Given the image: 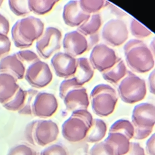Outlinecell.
<instances>
[{
  "label": "cell",
  "instance_id": "6da1fadb",
  "mask_svg": "<svg viewBox=\"0 0 155 155\" xmlns=\"http://www.w3.org/2000/svg\"><path fill=\"white\" fill-rule=\"evenodd\" d=\"M124 56L128 66L133 71L145 73L154 67V56L142 41L132 39L124 46Z\"/></svg>",
  "mask_w": 155,
  "mask_h": 155
},
{
  "label": "cell",
  "instance_id": "7a4b0ae2",
  "mask_svg": "<svg viewBox=\"0 0 155 155\" xmlns=\"http://www.w3.org/2000/svg\"><path fill=\"white\" fill-rule=\"evenodd\" d=\"M44 24L39 19L29 16L18 20L11 29V36L15 45L19 48L30 47L43 34Z\"/></svg>",
  "mask_w": 155,
  "mask_h": 155
},
{
  "label": "cell",
  "instance_id": "3957f363",
  "mask_svg": "<svg viewBox=\"0 0 155 155\" xmlns=\"http://www.w3.org/2000/svg\"><path fill=\"white\" fill-rule=\"evenodd\" d=\"M59 130L51 120H35L25 127L24 135L28 142L34 146L45 147L55 141Z\"/></svg>",
  "mask_w": 155,
  "mask_h": 155
},
{
  "label": "cell",
  "instance_id": "277c9868",
  "mask_svg": "<svg viewBox=\"0 0 155 155\" xmlns=\"http://www.w3.org/2000/svg\"><path fill=\"white\" fill-rule=\"evenodd\" d=\"M92 114L87 110H78L62 125V135L70 142H78L84 139L93 122Z\"/></svg>",
  "mask_w": 155,
  "mask_h": 155
},
{
  "label": "cell",
  "instance_id": "5b68a950",
  "mask_svg": "<svg viewBox=\"0 0 155 155\" xmlns=\"http://www.w3.org/2000/svg\"><path fill=\"white\" fill-rule=\"evenodd\" d=\"M90 97L93 111L100 117H106L112 114L118 101L116 90L105 84L96 85L91 90Z\"/></svg>",
  "mask_w": 155,
  "mask_h": 155
},
{
  "label": "cell",
  "instance_id": "8992f818",
  "mask_svg": "<svg viewBox=\"0 0 155 155\" xmlns=\"http://www.w3.org/2000/svg\"><path fill=\"white\" fill-rule=\"evenodd\" d=\"M118 95L121 100L127 104H134L143 100L147 94L145 81L128 71L126 76L117 85Z\"/></svg>",
  "mask_w": 155,
  "mask_h": 155
},
{
  "label": "cell",
  "instance_id": "52a82bcc",
  "mask_svg": "<svg viewBox=\"0 0 155 155\" xmlns=\"http://www.w3.org/2000/svg\"><path fill=\"white\" fill-rule=\"evenodd\" d=\"M62 33L59 29L48 27L36 41V49L39 57L44 59L50 58L61 47Z\"/></svg>",
  "mask_w": 155,
  "mask_h": 155
},
{
  "label": "cell",
  "instance_id": "ba28073f",
  "mask_svg": "<svg viewBox=\"0 0 155 155\" xmlns=\"http://www.w3.org/2000/svg\"><path fill=\"white\" fill-rule=\"evenodd\" d=\"M102 38L110 46L118 47L122 45L128 38L126 24L120 19H110L103 26Z\"/></svg>",
  "mask_w": 155,
  "mask_h": 155
},
{
  "label": "cell",
  "instance_id": "9c48e42d",
  "mask_svg": "<svg viewBox=\"0 0 155 155\" xmlns=\"http://www.w3.org/2000/svg\"><path fill=\"white\" fill-rule=\"evenodd\" d=\"M117 59L113 48L105 44H97L92 48L88 60L94 70L103 73L112 67Z\"/></svg>",
  "mask_w": 155,
  "mask_h": 155
},
{
  "label": "cell",
  "instance_id": "30bf717a",
  "mask_svg": "<svg viewBox=\"0 0 155 155\" xmlns=\"http://www.w3.org/2000/svg\"><path fill=\"white\" fill-rule=\"evenodd\" d=\"M24 78L32 87L42 88L51 82L53 74L48 64L40 60L25 70Z\"/></svg>",
  "mask_w": 155,
  "mask_h": 155
},
{
  "label": "cell",
  "instance_id": "8fae6325",
  "mask_svg": "<svg viewBox=\"0 0 155 155\" xmlns=\"http://www.w3.org/2000/svg\"><path fill=\"white\" fill-rule=\"evenodd\" d=\"M58 102L55 96L48 92H38L32 106V115L41 118L52 116L57 111Z\"/></svg>",
  "mask_w": 155,
  "mask_h": 155
},
{
  "label": "cell",
  "instance_id": "7c38bea8",
  "mask_svg": "<svg viewBox=\"0 0 155 155\" xmlns=\"http://www.w3.org/2000/svg\"><path fill=\"white\" fill-rule=\"evenodd\" d=\"M131 123L134 127L153 129L155 124V107L151 103L136 105L132 111Z\"/></svg>",
  "mask_w": 155,
  "mask_h": 155
},
{
  "label": "cell",
  "instance_id": "4fadbf2b",
  "mask_svg": "<svg viewBox=\"0 0 155 155\" xmlns=\"http://www.w3.org/2000/svg\"><path fill=\"white\" fill-rule=\"evenodd\" d=\"M51 67L57 76L68 79L73 76L76 68V58L65 52H57L50 61Z\"/></svg>",
  "mask_w": 155,
  "mask_h": 155
},
{
  "label": "cell",
  "instance_id": "5bb4252c",
  "mask_svg": "<svg viewBox=\"0 0 155 155\" xmlns=\"http://www.w3.org/2000/svg\"><path fill=\"white\" fill-rule=\"evenodd\" d=\"M62 45L64 52L74 58L88 51L87 38L77 30L67 33Z\"/></svg>",
  "mask_w": 155,
  "mask_h": 155
},
{
  "label": "cell",
  "instance_id": "9a60e30c",
  "mask_svg": "<svg viewBox=\"0 0 155 155\" xmlns=\"http://www.w3.org/2000/svg\"><path fill=\"white\" fill-rule=\"evenodd\" d=\"M81 8L79 1H70L65 4L62 12V18L66 25L79 27L90 17Z\"/></svg>",
  "mask_w": 155,
  "mask_h": 155
},
{
  "label": "cell",
  "instance_id": "2e32d148",
  "mask_svg": "<svg viewBox=\"0 0 155 155\" xmlns=\"http://www.w3.org/2000/svg\"><path fill=\"white\" fill-rule=\"evenodd\" d=\"M63 101L67 110L71 112L78 110H87L90 104L87 90L83 86L68 92Z\"/></svg>",
  "mask_w": 155,
  "mask_h": 155
},
{
  "label": "cell",
  "instance_id": "e0dca14e",
  "mask_svg": "<svg viewBox=\"0 0 155 155\" xmlns=\"http://www.w3.org/2000/svg\"><path fill=\"white\" fill-rule=\"evenodd\" d=\"M25 68L14 54L7 55L0 60V73H7L16 80L24 78Z\"/></svg>",
  "mask_w": 155,
  "mask_h": 155
},
{
  "label": "cell",
  "instance_id": "ac0fdd59",
  "mask_svg": "<svg viewBox=\"0 0 155 155\" xmlns=\"http://www.w3.org/2000/svg\"><path fill=\"white\" fill-rule=\"evenodd\" d=\"M17 80L12 75L0 73V103L8 101L19 88Z\"/></svg>",
  "mask_w": 155,
  "mask_h": 155
},
{
  "label": "cell",
  "instance_id": "d6986e66",
  "mask_svg": "<svg viewBox=\"0 0 155 155\" xmlns=\"http://www.w3.org/2000/svg\"><path fill=\"white\" fill-rule=\"evenodd\" d=\"M94 73V70L88 58L81 57L76 59V71L73 77L79 85L83 86L89 82L93 78Z\"/></svg>",
  "mask_w": 155,
  "mask_h": 155
},
{
  "label": "cell",
  "instance_id": "ffe728a7",
  "mask_svg": "<svg viewBox=\"0 0 155 155\" xmlns=\"http://www.w3.org/2000/svg\"><path fill=\"white\" fill-rule=\"evenodd\" d=\"M104 142L112 149L114 155H125L130 148V140L124 134L109 133Z\"/></svg>",
  "mask_w": 155,
  "mask_h": 155
},
{
  "label": "cell",
  "instance_id": "44dd1931",
  "mask_svg": "<svg viewBox=\"0 0 155 155\" xmlns=\"http://www.w3.org/2000/svg\"><path fill=\"white\" fill-rule=\"evenodd\" d=\"M128 72L124 61L118 58L115 64L109 69L102 73L103 78L107 82L113 84H118L126 76Z\"/></svg>",
  "mask_w": 155,
  "mask_h": 155
},
{
  "label": "cell",
  "instance_id": "7402d4cb",
  "mask_svg": "<svg viewBox=\"0 0 155 155\" xmlns=\"http://www.w3.org/2000/svg\"><path fill=\"white\" fill-rule=\"evenodd\" d=\"M107 126L106 123L101 119H93L92 125L89 129L85 140L90 143L101 142L106 135Z\"/></svg>",
  "mask_w": 155,
  "mask_h": 155
},
{
  "label": "cell",
  "instance_id": "603a6c76",
  "mask_svg": "<svg viewBox=\"0 0 155 155\" xmlns=\"http://www.w3.org/2000/svg\"><path fill=\"white\" fill-rule=\"evenodd\" d=\"M102 18L98 13L90 15L88 19L77 28V31L85 37L97 33L102 25Z\"/></svg>",
  "mask_w": 155,
  "mask_h": 155
},
{
  "label": "cell",
  "instance_id": "cb8c5ba5",
  "mask_svg": "<svg viewBox=\"0 0 155 155\" xmlns=\"http://www.w3.org/2000/svg\"><path fill=\"white\" fill-rule=\"evenodd\" d=\"M58 2L57 0H28V5L31 12L43 15L50 12Z\"/></svg>",
  "mask_w": 155,
  "mask_h": 155
},
{
  "label": "cell",
  "instance_id": "d4e9b609",
  "mask_svg": "<svg viewBox=\"0 0 155 155\" xmlns=\"http://www.w3.org/2000/svg\"><path fill=\"white\" fill-rule=\"evenodd\" d=\"M134 126L131 122L127 119H119L114 122L109 129V133H118L124 134L129 140L134 134Z\"/></svg>",
  "mask_w": 155,
  "mask_h": 155
},
{
  "label": "cell",
  "instance_id": "484cf974",
  "mask_svg": "<svg viewBox=\"0 0 155 155\" xmlns=\"http://www.w3.org/2000/svg\"><path fill=\"white\" fill-rule=\"evenodd\" d=\"M26 97V91L19 87L15 95L7 102L2 104L7 110L10 111H18L24 105Z\"/></svg>",
  "mask_w": 155,
  "mask_h": 155
},
{
  "label": "cell",
  "instance_id": "4316f807",
  "mask_svg": "<svg viewBox=\"0 0 155 155\" xmlns=\"http://www.w3.org/2000/svg\"><path fill=\"white\" fill-rule=\"evenodd\" d=\"M81 8L88 15L96 13L102 8L108 6L110 3L103 0H80Z\"/></svg>",
  "mask_w": 155,
  "mask_h": 155
},
{
  "label": "cell",
  "instance_id": "83f0119b",
  "mask_svg": "<svg viewBox=\"0 0 155 155\" xmlns=\"http://www.w3.org/2000/svg\"><path fill=\"white\" fill-rule=\"evenodd\" d=\"M8 3L11 11L18 16H26L31 12L27 0H9Z\"/></svg>",
  "mask_w": 155,
  "mask_h": 155
},
{
  "label": "cell",
  "instance_id": "f1b7e54d",
  "mask_svg": "<svg viewBox=\"0 0 155 155\" xmlns=\"http://www.w3.org/2000/svg\"><path fill=\"white\" fill-rule=\"evenodd\" d=\"M18 59L22 63L25 69L33 63L40 61L39 56L34 51L29 50H23L15 53Z\"/></svg>",
  "mask_w": 155,
  "mask_h": 155
},
{
  "label": "cell",
  "instance_id": "f546056e",
  "mask_svg": "<svg viewBox=\"0 0 155 155\" xmlns=\"http://www.w3.org/2000/svg\"><path fill=\"white\" fill-rule=\"evenodd\" d=\"M26 91V97L24 104L22 108L18 112L20 114L23 115H32V106L36 94L38 91L34 89H28Z\"/></svg>",
  "mask_w": 155,
  "mask_h": 155
},
{
  "label": "cell",
  "instance_id": "4dcf8cb0",
  "mask_svg": "<svg viewBox=\"0 0 155 155\" xmlns=\"http://www.w3.org/2000/svg\"><path fill=\"white\" fill-rule=\"evenodd\" d=\"M130 28L132 35L137 39H143L151 35V32L147 28L134 19H131Z\"/></svg>",
  "mask_w": 155,
  "mask_h": 155
},
{
  "label": "cell",
  "instance_id": "1f68e13d",
  "mask_svg": "<svg viewBox=\"0 0 155 155\" xmlns=\"http://www.w3.org/2000/svg\"><path fill=\"white\" fill-rule=\"evenodd\" d=\"M80 87H82V85H79L73 77L65 79L64 81H62L59 85V97L62 99H63L68 92L74 88Z\"/></svg>",
  "mask_w": 155,
  "mask_h": 155
},
{
  "label": "cell",
  "instance_id": "d6a6232c",
  "mask_svg": "<svg viewBox=\"0 0 155 155\" xmlns=\"http://www.w3.org/2000/svg\"><path fill=\"white\" fill-rule=\"evenodd\" d=\"M89 155H114L111 148L104 141L94 143L89 151Z\"/></svg>",
  "mask_w": 155,
  "mask_h": 155
},
{
  "label": "cell",
  "instance_id": "836d02e7",
  "mask_svg": "<svg viewBox=\"0 0 155 155\" xmlns=\"http://www.w3.org/2000/svg\"><path fill=\"white\" fill-rule=\"evenodd\" d=\"M7 155H36V152L29 145L21 143L12 147Z\"/></svg>",
  "mask_w": 155,
  "mask_h": 155
},
{
  "label": "cell",
  "instance_id": "e575fe53",
  "mask_svg": "<svg viewBox=\"0 0 155 155\" xmlns=\"http://www.w3.org/2000/svg\"><path fill=\"white\" fill-rule=\"evenodd\" d=\"M40 155H68L67 150L60 144H53L41 151Z\"/></svg>",
  "mask_w": 155,
  "mask_h": 155
},
{
  "label": "cell",
  "instance_id": "d590c367",
  "mask_svg": "<svg viewBox=\"0 0 155 155\" xmlns=\"http://www.w3.org/2000/svg\"><path fill=\"white\" fill-rule=\"evenodd\" d=\"M11 49V42L7 35L0 33V58L7 54Z\"/></svg>",
  "mask_w": 155,
  "mask_h": 155
},
{
  "label": "cell",
  "instance_id": "8d00e7d4",
  "mask_svg": "<svg viewBox=\"0 0 155 155\" xmlns=\"http://www.w3.org/2000/svg\"><path fill=\"white\" fill-rule=\"evenodd\" d=\"M134 134L133 138L136 140H143L151 135L153 130L151 128H141L134 127Z\"/></svg>",
  "mask_w": 155,
  "mask_h": 155
},
{
  "label": "cell",
  "instance_id": "74e56055",
  "mask_svg": "<svg viewBox=\"0 0 155 155\" xmlns=\"http://www.w3.org/2000/svg\"><path fill=\"white\" fill-rule=\"evenodd\" d=\"M125 155H146L144 149L137 142H130V148Z\"/></svg>",
  "mask_w": 155,
  "mask_h": 155
},
{
  "label": "cell",
  "instance_id": "f35d334b",
  "mask_svg": "<svg viewBox=\"0 0 155 155\" xmlns=\"http://www.w3.org/2000/svg\"><path fill=\"white\" fill-rule=\"evenodd\" d=\"M10 30V24L8 19L0 13V33L7 35Z\"/></svg>",
  "mask_w": 155,
  "mask_h": 155
},
{
  "label": "cell",
  "instance_id": "ab89813d",
  "mask_svg": "<svg viewBox=\"0 0 155 155\" xmlns=\"http://www.w3.org/2000/svg\"><path fill=\"white\" fill-rule=\"evenodd\" d=\"M146 151L148 155H155V134H153L146 143Z\"/></svg>",
  "mask_w": 155,
  "mask_h": 155
},
{
  "label": "cell",
  "instance_id": "60d3db41",
  "mask_svg": "<svg viewBox=\"0 0 155 155\" xmlns=\"http://www.w3.org/2000/svg\"><path fill=\"white\" fill-rule=\"evenodd\" d=\"M87 43H88V50L93 48L95 45H96L99 41V36L97 33L87 36Z\"/></svg>",
  "mask_w": 155,
  "mask_h": 155
},
{
  "label": "cell",
  "instance_id": "b9f144b4",
  "mask_svg": "<svg viewBox=\"0 0 155 155\" xmlns=\"http://www.w3.org/2000/svg\"><path fill=\"white\" fill-rule=\"evenodd\" d=\"M154 72L155 71L153 70L150 73V74L148 76V89H149L150 92L153 94H154V91H155V89H154V82H155Z\"/></svg>",
  "mask_w": 155,
  "mask_h": 155
},
{
  "label": "cell",
  "instance_id": "7bdbcfd3",
  "mask_svg": "<svg viewBox=\"0 0 155 155\" xmlns=\"http://www.w3.org/2000/svg\"><path fill=\"white\" fill-rule=\"evenodd\" d=\"M110 6V8L111 12L114 14V15L117 16H120V17H123V16H127V14L125 13H124V12H122L121 10L118 9L117 8H116L115 6H114L112 4H109L108 5Z\"/></svg>",
  "mask_w": 155,
  "mask_h": 155
},
{
  "label": "cell",
  "instance_id": "ee69618b",
  "mask_svg": "<svg viewBox=\"0 0 155 155\" xmlns=\"http://www.w3.org/2000/svg\"><path fill=\"white\" fill-rule=\"evenodd\" d=\"M149 48L151 51L152 53L154 54V38H153L152 41L150 42V47Z\"/></svg>",
  "mask_w": 155,
  "mask_h": 155
},
{
  "label": "cell",
  "instance_id": "f6af8a7d",
  "mask_svg": "<svg viewBox=\"0 0 155 155\" xmlns=\"http://www.w3.org/2000/svg\"><path fill=\"white\" fill-rule=\"evenodd\" d=\"M2 2H3V1H2V0H0V7L1 6V5H2Z\"/></svg>",
  "mask_w": 155,
  "mask_h": 155
}]
</instances>
